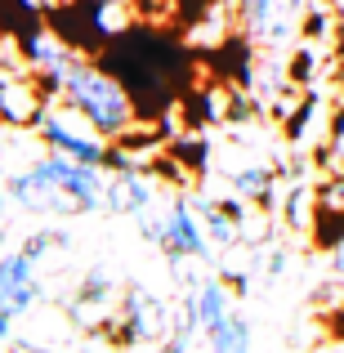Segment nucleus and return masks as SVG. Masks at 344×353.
Returning <instances> with one entry per match:
<instances>
[{"instance_id": "1", "label": "nucleus", "mask_w": 344, "mask_h": 353, "mask_svg": "<svg viewBox=\"0 0 344 353\" xmlns=\"http://www.w3.org/2000/svg\"><path fill=\"white\" fill-rule=\"evenodd\" d=\"M63 99H68L72 112H81L90 121V125H99L103 134H125V130H134V99H130V90L112 81L103 68H94V63L77 59L68 72V81H63Z\"/></svg>"}, {"instance_id": "2", "label": "nucleus", "mask_w": 344, "mask_h": 353, "mask_svg": "<svg viewBox=\"0 0 344 353\" xmlns=\"http://www.w3.org/2000/svg\"><path fill=\"white\" fill-rule=\"evenodd\" d=\"M139 228H143L170 259H197L201 264V259L210 255V233H206V224L197 219V210H192L188 201H165L161 210L152 206L139 219Z\"/></svg>"}, {"instance_id": "3", "label": "nucleus", "mask_w": 344, "mask_h": 353, "mask_svg": "<svg viewBox=\"0 0 344 353\" xmlns=\"http://www.w3.org/2000/svg\"><path fill=\"white\" fill-rule=\"evenodd\" d=\"M36 130H41V143L50 148V152L77 157V161H90V165H108V161H112V148H108L103 130L90 125L85 117L72 121L68 112H59V108H45L41 121H36Z\"/></svg>"}, {"instance_id": "4", "label": "nucleus", "mask_w": 344, "mask_h": 353, "mask_svg": "<svg viewBox=\"0 0 344 353\" xmlns=\"http://www.w3.org/2000/svg\"><path fill=\"white\" fill-rule=\"evenodd\" d=\"M174 313L161 295L143 291V286H130L125 300H121L117 313V336H125L130 345H165L174 336Z\"/></svg>"}, {"instance_id": "5", "label": "nucleus", "mask_w": 344, "mask_h": 353, "mask_svg": "<svg viewBox=\"0 0 344 353\" xmlns=\"http://www.w3.org/2000/svg\"><path fill=\"white\" fill-rule=\"evenodd\" d=\"M237 5H241V23H246L250 41L277 50L295 36V18H300L304 0H237Z\"/></svg>"}, {"instance_id": "6", "label": "nucleus", "mask_w": 344, "mask_h": 353, "mask_svg": "<svg viewBox=\"0 0 344 353\" xmlns=\"http://www.w3.org/2000/svg\"><path fill=\"white\" fill-rule=\"evenodd\" d=\"M41 300V282H36V259L23 246L0 255V309L23 318L32 304Z\"/></svg>"}, {"instance_id": "7", "label": "nucleus", "mask_w": 344, "mask_h": 353, "mask_svg": "<svg viewBox=\"0 0 344 353\" xmlns=\"http://www.w3.org/2000/svg\"><path fill=\"white\" fill-rule=\"evenodd\" d=\"M77 59L81 54H72L54 27H36V32L27 36V63L41 72L45 90H54V94H63V81H68V72H72Z\"/></svg>"}, {"instance_id": "8", "label": "nucleus", "mask_w": 344, "mask_h": 353, "mask_svg": "<svg viewBox=\"0 0 344 353\" xmlns=\"http://www.w3.org/2000/svg\"><path fill=\"white\" fill-rule=\"evenodd\" d=\"M103 206L112 210V215H130V219H143L148 210L156 206V192H152V179H148L143 170H134V165H121V170L108 179V197Z\"/></svg>"}, {"instance_id": "9", "label": "nucleus", "mask_w": 344, "mask_h": 353, "mask_svg": "<svg viewBox=\"0 0 344 353\" xmlns=\"http://www.w3.org/2000/svg\"><path fill=\"white\" fill-rule=\"evenodd\" d=\"M45 108L50 103L41 99V90L32 81H23V77L0 81V121H9V125H36Z\"/></svg>"}, {"instance_id": "10", "label": "nucleus", "mask_w": 344, "mask_h": 353, "mask_svg": "<svg viewBox=\"0 0 344 353\" xmlns=\"http://www.w3.org/2000/svg\"><path fill=\"white\" fill-rule=\"evenodd\" d=\"M206 345H210V353H250V322L241 318L237 309H228L224 318L206 331Z\"/></svg>"}, {"instance_id": "11", "label": "nucleus", "mask_w": 344, "mask_h": 353, "mask_svg": "<svg viewBox=\"0 0 344 353\" xmlns=\"http://www.w3.org/2000/svg\"><path fill=\"white\" fill-rule=\"evenodd\" d=\"M201 224L215 246H237L241 224H237V210H224V201H201Z\"/></svg>"}, {"instance_id": "12", "label": "nucleus", "mask_w": 344, "mask_h": 353, "mask_svg": "<svg viewBox=\"0 0 344 353\" xmlns=\"http://www.w3.org/2000/svg\"><path fill=\"white\" fill-rule=\"evenodd\" d=\"M313 210H318V197H313L309 188H291L286 192V206H282V219L291 233H313Z\"/></svg>"}, {"instance_id": "13", "label": "nucleus", "mask_w": 344, "mask_h": 353, "mask_svg": "<svg viewBox=\"0 0 344 353\" xmlns=\"http://www.w3.org/2000/svg\"><path fill=\"white\" fill-rule=\"evenodd\" d=\"M228 183L241 192V197H268V188H273V174H268V165H246V170H232Z\"/></svg>"}, {"instance_id": "14", "label": "nucleus", "mask_w": 344, "mask_h": 353, "mask_svg": "<svg viewBox=\"0 0 344 353\" xmlns=\"http://www.w3.org/2000/svg\"><path fill=\"white\" fill-rule=\"evenodd\" d=\"M63 241H68L63 233H54V228H41V233H32V237H27V246H23V250H27V255L36 259V264H41V259L50 255L54 246H63Z\"/></svg>"}, {"instance_id": "15", "label": "nucleus", "mask_w": 344, "mask_h": 353, "mask_svg": "<svg viewBox=\"0 0 344 353\" xmlns=\"http://www.w3.org/2000/svg\"><path fill=\"white\" fill-rule=\"evenodd\" d=\"M327 165L331 170H344V108H340V117H336V125H331V134H327Z\"/></svg>"}, {"instance_id": "16", "label": "nucleus", "mask_w": 344, "mask_h": 353, "mask_svg": "<svg viewBox=\"0 0 344 353\" xmlns=\"http://www.w3.org/2000/svg\"><path fill=\"white\" fill-rule=\"evenodd\" d=\"M331 273H336V277H344V237L336 241V250H331Z\"/></svg>"}]
</instances>
